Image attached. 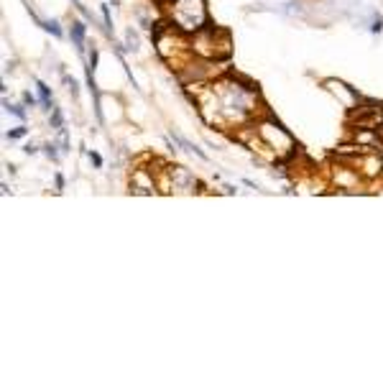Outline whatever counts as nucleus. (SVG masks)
Here are the masks:
<instances>
[{"label":"nucleus","instance_id":"nucleus-3","mask_svg":"<svg viewBox=\"0 0 383 383\" xmlns=\"http://www.w3.org/2000/svg\"><path fill=\"white\" fill-rule=\"evenodd\" d=\"M51 125L59 128V130H64V120H61V110H59V107L51 110Z\"/></svg>","mask_w":383,"mask_h":383},{"label":"nucleus","instance_id":"nucleus-8","mask_svg":"<svg viewBox=\"0 0 383 383\" xmlns=\"http://www.w3.org/2000/svg\"><path fill=\"white\" fill-rule=\"evenodd\" d=\"M66 84H69V92H72V95H77V92H79V89H77V82H74V79H69V77H66Z\"/></svg>","mask_w":383,"mask_h":383},{"label":"nucleus","instance_id":"nucleus-4","mask_svg":"<svg viewBox=\"0 0 383 383\" xmlns=\"http://www.w3.org/2000/svg\"><path fill=\"white\" fill-rule=\"evenodd\" d=\"M33 18H36V15H33ZM36 20H38V18H36ZM38 23H41L43 28H46V31H51L54 36H61V28H59V26L54 23V20H46V23H43V20H38Z\"/></svg>","mask_w":383,"mask_h":383},{"label":"nucleus","instance_id":"nucleus-5","mask_svg":"<svg viewBox=\"0 0 383 383\" xmlns=\"http://www.w3.org/2000/svg\"><path fill=\"white\" fill-rule=\"evenodd\" d=\"M5 110H8V112H13V115H18L20 120H26V112H23V110H20V107H15V105L5 102Z\"/></svg>","mask_w":383,"mask_h":383},{"label":"nucleus","instance_id":"nucleus-1","mask_svg":"<svg viewBox=\"0 0 383 383\" xmlns=\"http://www.w3.org/2000/svg\"><path fill=\"white\" fill-rule=\"evenodd\" d=\"M38 87V100H41V107L43 110H54V102H51V92H49V87L43 84V82H36Z\"/></svg>","mask_w":383,"mask_h":383},{"label":"nucleus","instance_id":"nucleus-9","mask_svg":"<svg viewBox=\"0 0 383 383\" xmlns=\"http://www.w3.org/2000/svg\"><path fill=\"white\" fill-rule=\"evenodd\" d=\"M23 102H26V105H36V97H33L31 92H26V95H23Z\"/></svg>","mask_w":383,"mask_h":383},{"label":"nucleus","instance_id":"nucleus-6","mask_svg":"<svg viewBox=\"0 0 383 383\" xmlns=\"http://www.w3.org/2000/svg\"><path fill=\"white\" fill-rule=\"evenodd\" d=\"M23 136H26V128H18V130H10V133H8V138H10V141L23 138Z\"/></svg>","mask_w":383,"mask_h":383},{"label":"nucleus","instance_id":"nucleus-7","mask_svg":"<svg viewBox=\"0 0 383 383\" xmlns=\"http://www.w3.org/2000/svg\"><path fill=\"white\" fill-rule=\"evenodd\" d=\"M89 161H92L95 166H102V159H100V153H92V151H89Z\"/></svg>","mask_w":383,"mask_h":383},{"label":"nucleus","instance_id":"nucleus-2","mask_svg":"<svg viewBox=\"0 0 383 383\" xmlns=\"http://www.w3.org/2000/svg\"><path fill=\"white\" fill-rule=\"evenodd\" d=\"M72 38H74V43H77V49L84 46V26L79 23V20H74V23H72Z\"/></svg>","mask_w":383,"mask_h":383},{"label":"nucleus","instance_id":"nucleus-10","mask_svg":"<svg viewBox=\"0 0 383 383\" xmlns=\"http://www.w3.org/2000/svg\"><path fill=\"white\" fill-rule=\"evenodd\" d=\"M46 156H49V159H56V151H54V146H46Z\"/></svg>","mask_w":383,"mask_h":383}]
</instances>
